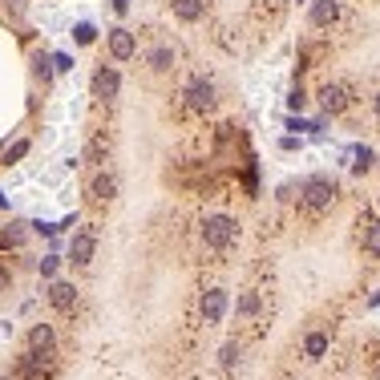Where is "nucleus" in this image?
<instances>
[{"label": "nucleus", "instance_id": "nucleus-1", "mask_svg": "<svg viewBox=\"0 0 380 380\" xmlns=\"http://www.w3.org/2000/svg\"><path fill=\"white\" fill-rule=\"evenodd\" d=\"M336 194H340V190H336L332 178H324V174H311L308 182L300 187V202H304L311 214H324V211L336 202Z\"/></svg>", "mask_w": 380, "mask_h": 380}, {"label": "nucleus", "instance_id": "nucleus-2", "mask_svg": "<svg viewBox=\"0 0 380 380\" xmlns=\"http://www.w3.org/2000/svg\"><path fill=\"white\" fill-rule=\"evenodd\" d=\"M235 239H239V223L231 214H207V218H202V243H207L211 251H227Z\"/></svg>", "mask_w": 380, "mask_h": 380}, {"label": "nucleus", "instance_id": "nucleus-3", "mask_svg": "<svg viewBox=\"0 0 380 380\" xmlns=\"http://www.w3.org/2000/svg\"><path fill=\"white\" fill-rule=\"evenodd\" d=\"M182 97H187V110H190V114H211L214 105H218V89H214L211 77H194Z\"/></svg>", "mask_w": 380, "mask_h": 380}, {"label": "nucleus", "instance_id": "nucleus-4", "mask_svg": "<svg viewBox=\"0 0 380 380\" xmlns=\"http://www.w3.org/2000/svg\"><path fill=\"white\" fill-rule=\"evenodd\" d=\"M227 308H231L227 287H207V291H202V300H198V316H202V324H223Z\"/></svg>", "mask_w": 380, "mask_h": 380}, {"label": "nucleus", "instance_id": "nucleus-5", "mask_svg": "<svg viewBox=\"0 0 380 380\" xmlns=\"http://www.w3.org/2000/svg\"><path fill=\"white\" fill-rule=\"evenodd\" d=\"M320 105H324L328 114H344V110L352 105V89H348L344 81H328V85L320 89Z\"/></svg>", "mask_w": 380, "mask_h": 380}, {"label": "nucleus", "instance_id": "nucleus-6", "mask_svg": "<svg viewBox=\"0 0 380 380\" xmlns=\"http://www.w3.org/2000/svg\"><path fill=\"white\" fill-rule=\"evenodd\" d=\"M105 45H110V57H114V61H130V57L138 53V37H134L130 28H110Z\"/></svg>", "mask_w": 380, "mask_h": 380}, {"label": "nucleus", "instance_id": "nucleus-7", "mask_svg": "<svg viewBox=\"0 0 380 380\" xmlns=\"http://www.w3.org/2000/svg\"><path fill=\"white\" fill-rule=\"evenodd\" d=\"M121 94V77L114 65H101V69L94 73V97H101V101H114V97Z\"/></svg>", "mask_w": 380, "mask_h": 380}, {"label": "nucleus", "instance_id": "nucleus-8", "mask_svg": "<svg viewBox=\"0 0 380 380\" xmlns=\"http://www.w3.org/2000/svg\"><path fill=\"white\" fill-rule=\"evenodd\" d=\"M94 251H97V239L89 231H81V235L69 239V263L73 267H89L94 263Z\"/></svg>", "mask_w": 380, "mask_h": 380}, {"label": "nucleus", "instance_id": "nucleus-9", "mask_svg": "<svg viewBox=\"0 0 380 380\" xmlns=\"http://www.w3.org/2000/svg\"><path fill=\"white\" fill-rule=\"evenodd\" d=\"M336 21H340V0H311V8H308L311 28H328Z\"/></svg>", "mask_w": 380, "mask_h": 380}, {"label": "nucleus", "instance_id": "nucleus-10", "mask_svg": "<svg viewBox=\"0 0 380 380\" xmlns=\"http://www.w3.org/2000/svg\"><path fill=\"white\" fill-rule=\"evenodd\" d=\"M53 344H57V336L49 324H33L28 328V352L33 356H53Z\"/></svg>", "mask_w": 380, "mask_h": 380}, {"label": "nucleus", "instance_id": "nucleus-11", "mask_svg": "<svg viewBox=\"0 0 380 380\" xmlns=\"http://www.w3.org/2000/svg\"><path fill=\"white\" fill-rule=\"evenodd\" d=\"M49 304L57 311H73V304H77V287L65 284V279H57V284L49 287Z\"/></svg>", "mask_w": 380, "mask_h": 380}, {"label": "nucleus", "instance_id": "nucleus-12", "mask_svg": "<svg viewBox=\"0 0 380 380\" xmlns=\"http://www.w3.org/2000/svg\"><path fill=\"white\" fill-rule=\"evenodd\" d=\"M170 8H174V17H178L182 24H194V21H202L207 0H170Z\"/></svg>", "mask_w": 380, "mask_h": 380}, {"label": "nucleus", "instance_id": "nucleus-13", "mask_svg": "<svg viewBox=\"0 0 380 380\" xmlns=\"http://www.w3.org/2000/svg\"><path fill=\"white\" fill-rule=\"evenodd\" d=\"M114 194H118V178L114 174H97L94 182H89V198L94 202H110Z\"/></svg>", "mask_w": 380, "mask_h": 380}, {"label": "nucleus", "instance_id": "nucleus-14", "mask_svg": "<svg viewBox=\"0 0 380 380\" xmlns=\"http://www.w3.org/2000/svg\"><path fill=\"white\" fill-rule=\"evenodd\" d=\"M146 61H150V69H154V73H166V69H174V61H178V57H174V49H170V45H154Z\"/></svg>", "mask_w": 380, "mask_h": 380}, {"label": "nucleus", "instance_id": "nucleus-15", "mask_svg": "<svg viewBox=\"0 0 380 380\" xmlns=\"http://www.w3.org/2000/svg\"><path fill=\"white\" fill-rule=\"evenodd\" d=\"M360 227H364V231H360L364 251H368V255H380V218H364Z\"/></svg>", "mask_w": 380, "mask_h": 380}, {"label": "nucleus", "instance_id": "nucleus-16", "mask_svg": "<svg viewBox=\"0 0 380 380\" xmlns=\"http://www.w3.org/2000/svg\"><path fill=\"white\" fill-rule=\"evenodd\" d=\"M304 352H308V360H320L324 352H328V336H324V332H311L308 340H304Z\"/></svg>", "mask_w": 380, "mask_h": 380}, {"label": "nucleus", "instance_id": "nucleus-17", "mask_svg": "<svg viewBox=\"0 0 380 380\" xmlns=\"http://www.w3.org/2000/svg\"><path fill=\"white\" fill-rule=\"evenodd\" d=\"M0 243H4V247H21L24 243V223H8L4 235H0Z\"/></svg>", "mask_w": 380, "mask_h": 380}, {"label": "nucleus", "instance_id": "nucleus-18", "mask_svg": "<svg viewBox=\"0 0 380 380\" xmlns=\"http://www.w3.org/2000/svg\"><path fill=\"white\" fill-rule=\"evenodd\" d=\"M372 162H377V154H372V150H368V146H356V174H368V170H372Z\"/></svg>", "mask_w": 380, "mask_h": 380}, {"label": "nucleus", "instance_id": "nucleus-19", "mask_svg": "<svg viewBox=\"0 0 380 380\" xmlns=\"http://www.w3.org/2000/svg\"><path fill=\"white\" fill-rule=\"evenodd\" d=\"M73 37H77V45H94L97 28H94V24H77V28H73Z\"/></svg>", "mask_w": 380, "mask_h": 380}, {"label": "nucleus", "instance_id": "nucleus-20", "mask_svg": "<svg viewBox=\"0 0 380 380\" xmlns=\"http://www.w3.org/2000/svg\"><path fill=\"white\" fill-rule=\"evenodd\" d=\"M287 105H291V110H304V105H308V94H304V85H295V89H291Z\"/></svg>", "mask_w": 380, "mask_h": 380}, {"label": "nucleus", "instance_id": "nucleus-21", "mask_svg": "<svg viewBox=\"0 0 380 380\" xmlns=\"http://www.w3.org/2000/svg\"><path fill=\"white\" fill-rule=\"evenodd\" d=\"M239 364V344H227L223 348V368H235Z\"/></svg>", "mask_w": 380, "mask_h": 380}, {"label": "nucleus", "instance_id": "nucleus-22", "mask_svg": "<svg viewBox=\"0 0 380 380\" xmlns=\"http://www.w3.org/2000/svg\"><path fill=\"white\" fill-rule=\"evenodd\" d=\"M24 154H28V142H17L8 154H4V162H17V158H24Z\"/></svg>", "mask_w": 380, "mask_h": 380}, {"label": "nucleus", "instance_id": "nucleus-23", "mask_svg": "<svg viewBox=\"0 0 380 380\" xmlns=\"http://www.w3.org/2000/svg\"><path fill=\"white\" fill-rule=\"evenodd\" d=\"M57 255H45V259H41V275H57Z\"/></svg>", "mask_w": 380, "mask_h": 380}, {"label": "nucleus", "instance_id": "nucleus-24", "mask_svg": "<svg viewBox=\"0 0 380 380\" xmlns=\"http://www.w3.org/2000/svg\"><path fill=\"white\" fill-rule=\"evenodd\" d=\"M255 308H259V300H255V295H243V300H239V311H247V316H251Z\"/></svg>", "mask_w": 380, "mask_h": 380}, {"label": "nucleus", "instance_id": "nucleus-25", "mask_svg": "<svg viewBox=\"0 0 380 380\" xmlns=\"http://www.w3.org/2000/svg\"><path fill=\"white\" fill-rule=\"evenodd\" d=\"M53 65H57V73H69L73 69V61L65 57V53H57V57H53Z\"/></svg>", "mask_w": 380, "mask_h": 380}, {"label": "nucleus", "instance_id": "nucleus-26", "mask_svg": "<svg viewBox=\"0 0 380 380\" xmlns=\"http://www.w3.org/2000/svg\"><path fill=\"white\" fill-rule=\"evenodd\" d=\"M37 73H41V81H49V77H53V69H49V61H37Z\"/></svg>", "mask_w": 380, "mask_h": 380}, {"label": "nucleus", "instance_id": "nucleus-27", "mask_svg": "<svg viewBox=\"0 0 380 380\" xmlns=\"http://www.w3.org/2000/svg\"><path fill=\"white\" fill-rule=\"evenodd\" d=\"M114 8H118V12H126V8H130V0H114Z\"/></svg>", "mask_w": 380, "mask_h": 380}, {"label": "nucleus", "instance_id": "nucleus-28", "mask_svg": "<svg viewBox=\"0 0 380 380\" xmlns=\"http://www.w3.org/2000/svg\"><path fill=\"white\" fill-rule=\"evenodd\" d=\"M372 105H377V118H380V94H377V101H372Z\"/></svg>", "mask_w": 380, "mask_h": 380}, {"label": "nucleus", "instance_id": "nucleus-29", "mask_svg": "<svg viewBox=\"0 0 380 380\" xmlns=\"http://www.w3.org/2000/svg\"><path fill=\"white\" fill-rule=\"evenodd\" d=\"M4 279H8V271H0V284H4Z\"/></svg>", "mask_w": 380, "mask_h": 380}, {"label": "nucleus", "instance_id": "nucleus-30", "mask_svg": "<svg viewBox=\"0 0 380 380\" xmlns=\"http://www.w3.org/2000/svg\"><path fill=\"white\" fill-rule=\"evenodd\" d=\"M377 380H380V360H377Z\"/></svg>", "mask_w": 380, "mask_h": 380}, {"label": "nucleus", "instance_id": "nucleus-31", "mask_svg": "<svg viewBox=\"0 0 380 380\" xmlns=\"http://www.w3.org/2000/svg\"><path fill=\"white\" fill-rule=\"evenodd\" d=\"M0 380H4V377H0Z\"/></svg>", "mask_w": 380, "mask_h": 380}]
</instances>
